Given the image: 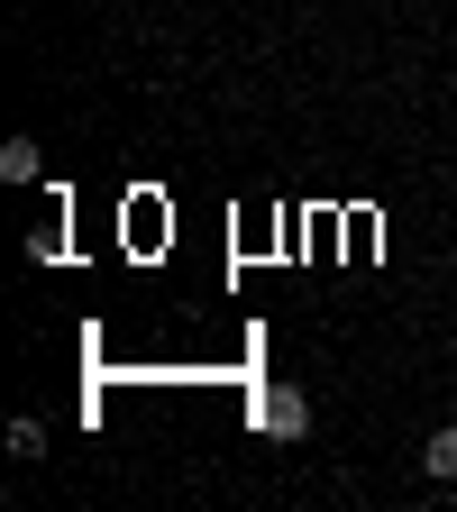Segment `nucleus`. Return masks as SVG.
Segmentation results:
<instances>
[{"label": "nucleus", "instance_id": "obj_1", "mask_svg": "<svg viewBox=\"0 0 457 512\" xmlns=\"http://www.w3.org/2000/svg\"><path fill=\"white\" fill-rule=\"evenodd\" d=\"M247 412H256V430H266V439H302V430H311V394H302V384H266Z\"/></svg>", "mask_w": 457, "mask_h": 512}, {"label": "nucleus", "instance_id": "obj_2", "mask_svg": "<svg viewBox=\"0 0 457 512\" xmlns=\"http://www.w3.org/2000/svg\"><path fill=\"white\" fill-rule=\"evenodd\" d=\"M421 467H430V476H439V485H448V476H457V421H439V430H430V439H421Z\"/></svg>", "mask_w": 457, "mask_h": 512}, {"label": "nucleus", "instance_id": "obj_3", "mask_svg": "<svg viewBox=\"0 0 457 512\" xmlns=\"http://www.w3.org/2000/svg\"><path fill=\"white\" fill-rule=\"evenodd\" d=\"M0 174H10V183H37V174H46L37 138H10V147H0Z\"/></svg>", "mask_w": 457, "mask_h": 512}, {"label": "nucleus", "instance_id": "obj_4", "mask_svg": "<svg viewBox=\"0 0 457 512\" xmlns=\"http://www.w3.org/2000/svg\"><path fill=\"white\" fill-rule=\"evenodd\" d=\"M10 458H46V421H28V412L10 421Z\"/></svg>", "mask_w": 457, "mask_h": 512}]
</instances>
